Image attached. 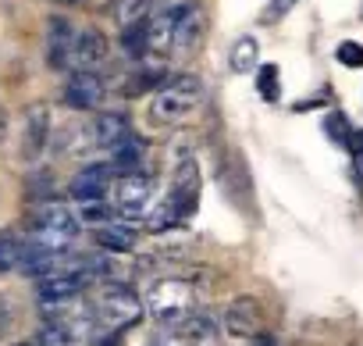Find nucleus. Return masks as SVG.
Segmentation results:
<instances>
[{
  "label": "nucleus",
  "instance_id": "f257e3e1",
  "mask_svg": "<svg viewBox=\"0 0 363 346\" xmlns=\"http://www.w3.org/2000/svg\"><path fill=\"white\" fill-rule=\"evenodd\" d=\"M203 0H153L146 18V61L160 65L174 54L193 50L203 36Z\"/></svg>",
  "mask_w": 363,
  "mask_h": 346
},
{
  "label": "nucleus",
  "instance_id": "f03ea898",
  "mask_svg": "<svg viewBox=\"0 0 363 346\" xmlns=\"http://www.w3.org/2000/svg\"><path fill=\"white\" fill-rule=\"evenodd\" d=\"M200 190H203V179H200V161L196 153L189 150H178L174 153V164H171V183H167V193L164 200L153 207L150 215V229L153 232H164L171 225H182L189 222L200 207Z\"/></svg>",
  "mask_w": 363,
  "mask_h": 346
},
{
  "label": "nucleus",
  "instance_id": "7ed1b4c3",
  "mask_svg": "<svg viewBox=\"0 0 363 346\" xmlns=\"http://www.w3.org/2000/svg\"><path fill=\"white\" fill-rule=\"evenodd\" d=\"M200 104H203V82L196 75H171L153 90L146 118L157 129H171V125H182L186 118H193Z\"/></svg>",
  "mask_w": 363,
  "mask_h": 346
},
{
  "label": "nucleus",
  "instance_id": "20e7f679",
  "mask_svg": "<svg viewBox=\"0 0 363 346\" xmlns=\"http://www.w3.org/2000/svg\"><path fill=\"white\" fill-rule=\"evenodd\" d=\"M79 229H82V222H79L75 207H68L61 200H43L33 215V243L50 254H65L79 239Z\"/></svg>",
  "mask_w": 363,
  "mask_h": 346
},
{
  "label": "nucleus",
  "instance_id": "39448f33",
  "mask_svg": "<svg viewBox=\"0 0 363 346\" xmlns=\"http://www.w3.org/2000/svg\"><path fill=\"white\" fill-rule=\"evenodd\" d=\"M146 310L167 325V328H178L189 314H196V289L182 279H157L150 289H146Z\"/></svg>",
  "mask_w": 363,
  "mask_h": 346
},
{
  "label": "nucleus",
  "instance_id": "423d86ee",
  "mask_svg": "<svg viewBox=\"0 0 363 346\" xmlns=\"http://www.w3.org/2000/svg\"><path fill=\"white\" fill-rule=\"evenodd\" d=\"M111 204H114V215L121 222H139V218H150L153 207H157V183L146 175V171H125V175L114 179V190H111Z\"/></svg>",
  "mask_w": 363,
  "mask_h": 346
},
{
  "label": "nucleus",
  "instance_id": "0eeeda50",
  "mask_svg": "<svg viewBox=\"0 0 363 346\" xmlns=\"http://www.w3.org/2000/svg\"><path fill=\"white\" fill-rule=\"evenodd\" d=\"M96 321L104 325V332H125L143 318V300L135 296V289H128L125 282H104L96 300H93Z\"/></svg>",
  "mask_w": 363,
  "mask_h": 346
},
{
  "label": "nucleus",
  "instance_id": "6e6552de",
  "mask_svg": "<svg viewBox=\"0 0 363 346\" xmlns=\"http://www.w3.org/2000/svg\"><path fill=\"white\" fill-rule=\"evenodd\" d=\"M114 179H118V168H114L111 161H104V164H86L79 175L72 179V200H75V204H86V200H111Z\"/></svg>",
  "mask_w": 363,
  "mask_h": 346
},
{
  "label": "nucleus",
  "instance_id": "1a4fd4ad",
  "mask_svg": "<svg viewBox=\"0 0 363 346\" xmlns=\"http://www.w3.org/2000/svg\"><path fill=\"white\" fill-rule=\"evenodd\" d=\"M61 97L72 111H96L107 97V82L100 72H72Z\"/></svg>",
  "mask_w": 363,
  "mask_h": 346
},
{
  "label": "nucleus",
  "instance_id": "9d476101",
  "mask_svg": "<svg viewBox=\"0 0 363 346\" xmlns=\"http://www.w3.org/2000/svg\"><path fill=\"white\" fill-rule=\"evenodd\" d=\"M75 36H79V29L72 26V18H65V15H50V22H47V65H50L54 72L72 68Z\"/></svg>",
  "mask_w": 363,
  "mask_h": 346
},
{
  "label": "nucleus",
  "instance_id": "9b49d317",
  "mask_svg": "<svg viewBox=\"0 0 363 346\" xmlns=\"http://www.w3.org/2000/svg\"><path fill=\"white\" fill-rule=\"evenodd\" d=\"M47 146H50V107L33 104L26 107V118H22V157L40 161Z\"/></svg>",
  "mask_w": 363,
  "mask_h": 346
},
{
  "label": "nucleus",
  "instance_id": "f8f14e48",
  "mask_svg": "<svg viewBox=\"0 0 363 346\" xmlns=\"http://www.w3.org/2000/svg\"><path fill=\"white\" fill-rule=\"evenodd\" d=\"M111 61V43L100 29H79L75 36V54H72V72H100Z\"/></svg>",
  "mask_w": 363,
  "mask_h": 346
},
{
  "label": "nucleus",
  "instance_id": "ddd939ff",
  "mask_svg": "<svg viewBox=\"0 0 363 346\" xmlns=\"http://www.w3.org/2000/svg\"><path fill=\"white\" fill-rule=\"evenodd\" d=\"M93 136H96V150L114 153L118 146H125L135 136V129H132L128 114H121V111H100L93 118Z\"/></svg>",
  "mask_w": 363,
  "mask_h": 346
},
{
  "label": "nucleus",
  "instance_id": "4468645a",
  "mask_svg": "<svg viewBox=\"0 0 363 346\" xmlns=\"http://www.w3.org/2000/svg\"><path fill=\"white\" fill-rule=\"evenodd\" d=\"M174 332H178L182 342H189V346H214L221 339V332H225V318H214L207 310H196V314H189L186 321H182Z\"/></svg>",
  "mask_w": 363,
  "mask_h": 346
},
{
  "label": "nucleus",
  "instance_id": "2eb2a0df",
  "mask_svg": "<svg viewBox=\"0 0 363 346\" xmlns=\"http://www.w3.org/2000/svg\"><path fill=\"white\" fill-rule=\"evenodd\" d=\"M93 239L104 254H132L135 243H139V232L132 222H107V225H96L93 229Z\"/></svg>",
  "mask_w": 363,
  "mask_h": 346
},
{
  "label": "nucleus",
  "instance_id": "dca6fc26",
  "mask_svg": "<svg viewBox=\"0 0 363 346\" xmlns=\"http://www.w3.org/2000/svg\"><path fill=\"white\" fill-rule=\"evenodd\" d=\"M225 332H228V335H239V339L260 335V332H257V303H253V300H235V303L225 310Z\"/></svg>",
  "mask_w": 363,
  "mask_h": 346
},
{
  "label": "nucleus",
  "instance_id": "f3484780",
  "mask_svg": "<svg viewBox=\"0 0 363 346\" xmlns=\"http://www.w3.org/2000/svg\"><path fill=\"white\" fill-rule=\"evenodd\" d=\"M228 65H232L235 75H253L260 68V43H257V36H239L232 43Z\"/></svg>",
  "mask_w": 363,
  "mask_h": 346
},
{
  "label": "nucleus",
  "instance_id": "a211bd4d",
  "mask_svg": "<svg viewBox=\"0 0 363 346\" xmlns=\"http://www.w3.org/2000/svg\"><path fill=\"white\" fill-rule=\"evenodd\" d=\"M150 8H153V0H114L111 15L121 29H132V26H143L150 18Z\"/></svg>",
  "mask_w": 363,
  "mask_h": 346
},
{
  "label": "nucleus",
  "instance_id": "6ab92c4d",
  "mask_svg": "<svg viewBox=\"0 0 363 346\" xmlns=\"http://www.w3.org/2000/svg\"><path fill=\"white\" fill-rule=\"evenodd\" d=\"M26 254H29V243H22L11 232H0V271L22 268L26 264Z\"/></svg>",
  "mask_w": 363,
  "mask_h": 346
},
{
  "label": "nucleus",
  "instance_id": "aec40b11",
  "mask_svg": "<svg viewBox=\"0 0 363 346\" xmlns=\"http://www.w3.org/2000/svg\"><path fill=\"white\" fill-rule=\"evenodd\" d=\"M324 136H328L335 146L349 150V146H352V136H356V129H352V121H349L342 111H331V114L324 118Z\"/></svg>",
  "mask_w": 363,
  "mask_h": 346
},
{
  "label": "nucleus",
  "instance_id": "412c9836",
  "mask_svg": "<svg viewBox=\"0 0 363 346\" xmlns=\"http://www.w3.org/2000/svg\"><path fill=\"white\" fill-rule=\"evenodd\" d=\"M253 79H257V90H260V97L267 104H274L281 97V72H278V65H260L253 72Z\"/></svg>",
  "mask_w": 363,
  "mask_h": 346
},
{
  "label": "nucleus",
  "instance_id": "4be33fe9",
  "mask_svg": "<svg viewBox=\"0 0 363 346\" xmlns=\"http://www.w3.org/2000/svg\"><path fill=\"white\" fill-rule=\"evenodd\" d=\"M335 61H338L342 68H363V43L342 40V43L335 47Z\"/></svg>",
  "mask_w": 363,
  "mask_h": 346
},
{
  "label": "nucleus",
  "instance_id": "5701e85b",
  "mask_svg": "<svg viewBox=\"0 0 363 346\" xmlns=\"http://www.w3.org/2000/svg\"><path fill=\"white\" fill-rule=\"evenodd\" d=\"M40 346H79L57 321H47L43 325V332H40Z\"/></svg>",
  "mask_w": 363,
  "mask_h": 346
},
{
  "label": "nucleus",
  "instance_id": "b1692460",
  "mask_svg": "<svg viewBox=\"0 0 363 346\" xmlns=\"http://www.w3.org/2000/svg\"><path fill=\"white\" fill-rule=\"evenodd\" d=\"M299 4V0H271V8H267V18L271 22H278V18H285L292 8Z\"/></svg>",
  "mask_w": 363,
  "mask_h": 346
},
{
  "label": "nucleus",
  "instance_id": "393cba45",
  "mask_svg": "<svg viewBox=\"0 0 363 346\" xmlns=\"http://www.w3.org/2000/svg\"><path fill=\"white\" fill-rule=\"evenodd\" d=\"M349 153H352V161H356V168H359V175H363V129H356V136H352V146H349Z\"/></svg>",
  "mask_w": 363,
  "mask_h": 346
},
{
  "label": "nucleus",
  "instance_id": "a878e982",
  "mask_svg": "<svg viewBox=\"0 0 363 346\" xmlns=\"http://www.w3.org/2000/svg\"><path fill=\"white\" fill-rule=\"evenodd\" d=\"M8 325H11V303H8L4 296H0V335L8 332Z\"/></svg>",
  "mask_w": 363,
  "mask_h": 346
},
{
  "label": "nucleus",
  "instance_id": "bb28decb",
  "mask_svg": "<svg viewBox=\"0 0 363 346\" xmlns=\"http://www.w3.org/2000/svg\"><path fill=\"white\" fill-rule=\"evenodd\" d=\"M157 346H189V342H182V339L174 335V339H164V342H157Z\"/></svg>",
  "mask_w": 363,
  "mask_h": 346
},
{
  "label": "nucleus",
  "instance_id": "cd10ccee",
  "mask_svg": "<svg viewBox=\"0 0 363 346\" xmlns=\"http://www.w3.org/2000/svg\"><path fill=\"white\" fill-rule=\"evenodd\" d=\"M65 4H82V0H65Z\"/></svg>",
  "mask_w": 363,
  "mask_h": 346
},
{
  "label": "nucleus",
  "instance_id": "c85d7f7f",
  "mask_svg": "<svg viewBox=\"0 0 363 346\" xmlns=\"http://www.w3.org/2000/svg\"><path fill=\"white\" fill-rule=\"evenodd\" d=\"M0 136H4V118H0Z\"/></svg>",
  "mask_w": 363,
  "mask_h": 346
},
{
  "label": "nucleus",
  "instance_id": "c756f323",
  "mask_svg": "<svg viewBox=\"0 0 363 346\" xmlns=\"http://www.w3.org/2000/svg\"><path fill=\"white\" fill-rule=\"evenodd\" d=\"M18 346H40V342H18Z\"/></svg>",
  "mask_w": 363,
  "mask_h": 346
},
{
  "label": "nucleus",
  "instance_id": "7c9ffc66",
  "mask_svg": "<svg viewBox=\"0 0 363 346\" xmlns=\"http://www.w3.org/2000/svg\"><path fill=\"white\" fill-rule=\"evenodd\" d=\"M359 18H363V8H359Z\"/></svg>",
  "mask_w": 363,
  "mask_h": 346
}]
</instances>
